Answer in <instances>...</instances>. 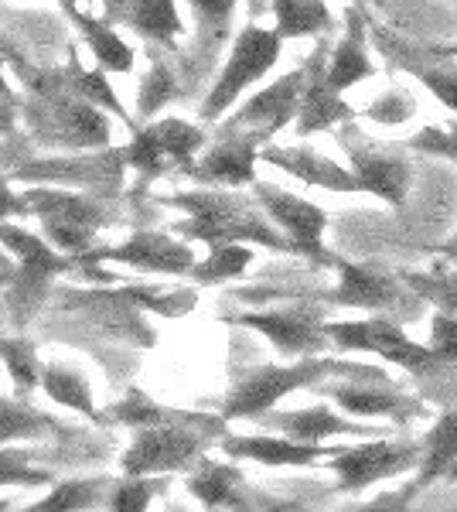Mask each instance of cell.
Segmentation results:
<instances>
[{
	"instance_id": "obj_1",
	"label": "cell",
	"mask_w": 457,
	"mask_h": 512,
	"mask_svg": "<svg viewBox=\"0 0 457 512\" xmlns=\"http://www.w3.org/2000/svg\"><path fill=\"white\" fill-rule=\"evenodd\" d=\"M164 202L188 216L174 222V233L185 239H198L209 250L229 243H260L267 250L294 253L290 239L277 233L246 195L219 192V188H198V192H174Z\"/></svg>"
},
{
	"instance_id": "obj_2",
	"label": "cell",
	"mask_w": 457,
	"mask_h": 512,
	"mask_svg": "<svg viewBox=\"0 0 457 512\" xmlns=\"http://www.w3.org/2000/svg\"><path fill=\"white\" fill-rule=\"evenodd\" d=\"M24 79H28L31 96H35L24 106V117H28V127L35 140L52 147H65V151H99V147H110L113 130L103 106L55 86L45 72Z\"/></svg>"
},
{
	"instance_id": "obj_3",
	"label": "cell",
	"mask_w": 457,
	"mask_h": 512,
	"mask_svg": "<svg viewBox=\"0 0 457 512\" xmlns=\"http://www.w3.org/2000/svg\"><path fill=\"white\" fill-rule=\"evenodd\" d=\"M0 246H7V253L18 256V270H14L11 287H7V304H11L14 325L24 328L45 304L52 280L76 270L79 256L55 253L48 239H38L35 233L11 226V222H0Z\"/></svg>"
},
{
	"instance_id": "obj_4",
	"label": "cell",
	"mask_w": 457,
	"mask_h": 512,
	"mask_svg": "<svg viewBox=\"0 0 457 512\" xmlns=\"http://www.w3.org/2000/svg\"><path fill=\"white\" fill-rule=\"evenodd\" d=\"M222 434V420L181 414L164 424L140 427L123 454V475H168L191 465L205 451V437Z\"/></svg>"
},
{
	"instance_id": "obj_5",
	"label": "cell",
	"mask_w": 457,
	"mask_h": 512,
	"mask_svg": "<svg viewBox=\"0 0 457 512\" xmlns=\"http://www.w3.org/2000/svg\"><path fill=\"white\" fill-rule=\"evenodd\" d=\"M335 373H348V376H379L369 373V369H355V366H342V362H331V359H307V362H294V366H256L249 369L246 376L236 379L232 386L226 410L222 417H260L270 414L277 407V400H284L287 393L304 390L311 383H321L324 376H335Z\"/></svg>"
},
{
	"instance_id": "obj_6",
	"label": "cell",
	"mask_w": 457,
	"mask_h": 512,
	"mask_svg": "<svg viewBox=\"0 0 457 512\" xmlns=\"http://www.w3.org/2000/svg\"><path fill=\"white\" fill-rule=\"evenodd\" d=\"M28 216H35L45 229V239L62 253L82 256L93 246V236L106 226V209L99 198L65 192V188H28L21 195Z\"/></svg>"
},
{
	"instance_id": "obj_7",
	"label": "cell",
	"mask_w": 457,
	"mask_h": 512,
	"mask_svg": "<svg viewBox=\"0 0 457 512\" xmlns=\"http://www.w3.org/2000/svg\"><path fill=\"white\" fill-rule=\"evenodd\" d=\"M280 45H284V38H280L277 31L246 24L236 35V45H232L226 65H222V76L215 79V86L209 89V96H205L202 120H219L246 86H253L256 79L267 76L273 69V62L280 59Z\"/></svg>"
},
{
	"instance_id": "obj_8",
	"label": "cell",
	"mask_w": 457,
	"mask_h": 512,
	"mask_svg": "<svg viewBox=\"0 0 457 512\" xmlns=\"http://www.w3.org/2000/svg\"><path fill=\"white\" fill-rule=\"evenodd\" d=\"M331 342L338 349H352V352H376L382 359L396 362V366L410 369L417 376H437L447 366L444 359L406 338L400 325H393L389 318H369V321H338V325H324Z\"/></svg>"
},
{
	"instance_id": "obj_9",
	"label": "cell",
	"mask_w": 457,
	"mask_h": 512,
	"mask_svg": "<svg viewBox=\"0 0 457 512\" xmlns=\"http://www.w3.org/2000/svg\"><path fill=\"white\" fill-rule=\"evenodd\" d=\"M205 147V130L178 117L154 120L147 127L134 130V140L127 144V164L137 168L144 178H157L171 168H181L188 175L195 154Z\"/></svg>"
},
{
	"instance_id": "obj_10",
	"label": "cell",
	"mask_w": 457,
	"mask_h": 512,
	"mask_svg": "<svg viewBox=\"0 0 457 512\" xmlns=\"http://www.w3.org/2000/svg\"><path fill=\"white\" fill-rule=\"evenodd\" d=\"M123 168L127 164V147H99L93 154L82 158H48V161H28L18 164L11 171V178L18 181H45V185H79L86 192L99 195H116V188H123Z\"/></svg>"
},
{
	"instance_id": "obj_11",
	"label": "cell",
	"mask_w": 457,
	"mask_h": 512,
	"mask_svg": "<svg viewBox=\"0 0 457 512\" xmlns=\"http://www.w3.org/2000/svg\"><path fill=\"white\" fill-rule=\"evenodd\" d=\"M123 263V267L144 270V274H171L181 277L195 267V256L191 246L181 243L168 233H154V229H140L130 239H123L113 250H99V253H82L79 263Z\"/></svg>"
},
{
	"instance_id": "obj_12",
	"label": "cell",
	"mask_w": 457,
	"mask_h": 512,
	"mask_svg": "<svg viewBox=\"0 0 457 512\" xmlns=\"http://www.w3.org/2000/svg\"><path fill=\"white\" fill-rule=\"evenodd\" d=\"M304 76L307 72L297 69V72H290V76L277 79L270 89L256 93L243 110L222 127V134H249V137L260 140V144L270 140L277 130H284L287 123L297 117V110H301Z\"/></svg>"
},
{
	"instance_id": "obj_13",
	"label": "cell",
	"mask_w": 457,
	"mask_h": 512,
	"mask_svg": "<svg viewBox=\"0 0 457 512\" xmlns=\"http://www.w3.org/2000/svg\"><path fill=\"white\" fill-rule=\"evenodd\" d=\"M232 325L253 328V332L267 335L280 352L287 355H304L318 352L324 345V308L314 304H294V308H277V311H260V315H236Z\"/></svg>"
},
{
	"instance_id": "obj_14",
	"label": "cell",
	"mask_w": 457,
	"mask_h": 512,
	"mask_svg": "<svg viewBox=\"0 0 457 512\" xmlns=\"http://www.w3.org/2000/svg\"><path fill=\"white\" fill-rule=\"evenodd\" d=\"M420 458H423V448H417V444L376 441V444H362V448L335 451L331 472L338 475V485H342V489L355 492L372 482H382V478H389L396 472H410Z\"/></svg>"
},
{
	"instance_id": "obj_15",
	"label": "cell",
	"mask_w": 457,
	"mask_h": 512,
	"mask_svg": "<svg viewBox=\"0 0 457 512\" xmlns=\"http://www.w3.org/2000/svg\"><path fill=\"white\" fill-rule=\"evenodd\" d=\"M256 202L267 209V216L284 229V236L290 239L294 253H304L311 260H328L321 246V233H324V212L318 205L304 202V198L280 192L273 185H256Z\"/></svg>"
},
{
	"instance_id": "obj_16",
	"label": "cell",
	"mask_w": 457,
	"mask_h": 512,
	"mask_svg": "<svg viewBox=\"0 0 457 512\" xmlns=\"http://www.w3.org/2000/svg\"><path fill=\"white\" fill-rule=\"evenodd\" d=\"M256 161H260V140L249 134H222L219 144H212L188 175L202 185L239 188L256 181Z\"/></svg>"
},
{
	"instance_id": "obj_17",
	"label": "cell",
	"mask_w": 457,
	"mask_h": 512,
	"mask_svg": "<svg viewBox=\"0 0 457 512\" xmlns=\"http://www.w3.org/2000/svg\"><path fill=\"white\" fill-rule=\"evenodd\" d=\"M348 158H352V171L359 178L362 192H372L386 198L389 205H403L406 192H410V164H406L396 151H382V147H359V140L348 137Z\"/></svg>"
},
{
	"instance_id": "obj_18",
	"label": "cell",
	"mask_w": 457,
	"mask_h": 512,
	"mask_svg": "<svg viewBox=\"0 0 457 512\" xmlns=\"http://www.w3.org/2000/svg\"><path fill=\"white\" fill-rule=\"evenodd\" d=\"M304 93H301V110H297V134H318L335 123L352 117L348 103L342 99L338 89H331L328 82V59L324 52H314V59L304 65Z\"/></svg>"
},
{
	"instance_id": "obj_19",
	"label": "cell",
	"mask_w": 457,
	"mask_h": 512,
	"mask_svg": "<svg viewBox=\"0 0 457 512\" xmlns=\"http://www.w3.org/2000/svg\"><path fill=\"white\" fill-rule=\"evenodd\" d=\"M260 158L284 168L287 175L307 181V185L328 188V192H362L355 171H345L342 164L321 158L311 147H267V151H260Z\"/></svg>"
},
{
	"instance_id": "obj_20",
	"label": "cell",
	"mask_w": 457,
	"mask_h": 512,
	"mask_svg": "<svg viewBox=\"0 0 457 512\" xmlns=\"http://www.w3.org/2000/svg\"><path fill=\"white\" fill-rule=\"evenodd\" d=\"M222 451L232 454V458H249L270 468H284V465L301 468V465H314L324 454H335V448L294 441V437H287V434L284 437H226Z\"/></svg>"
},
{
	"instance_id": "obj_21",
	"label": "cell",
	"mask_w": 457,
	"mask_h": 512,
	"mask_svg": "<svg viewBox=\"0 0 457 512\" xmlns=\"http://www.w3.org/2000/svg\"><path fill=\"white\" fill-rule=\"evenodd\" d=\"M58 4H62L65 18H69L82 31L86 45L93 48L99 69H103V72H130V69H134V48L116 35L113 24H106L103 18H89V14H82L76 7V0H58Z\"/></svg>"
},
{
	"instance_id": "obj_22",
	"label": "cell",
	"mask_w": 457,
	"mask_h": 512,
	"mask_svg": "<svg viewBox=\"0 0 457 512\" xmlns=\"http://www.w3.org/2000/svg\"><path fill=\"white\" fill-rule=\"evenodd\" d=\"M267 424L273 427V431L294 437V441H307V444H321L324 437H338V434H352V437L376 434L372 427H362V424H352V420H345V417H335L328 407L277 414V417H267Z\"/></svg>"
},
{
	"instance_id": "obj_23",
	"label": "cell",
	"mask_w": 457,
	"mask_h": 512,
	"mask_svg": "<svg viewBox=\"0 0 457 512\" xmlns=\"http://www.w3.org/2000/svg\"><path fill=\"white\" fill-rule=\"evenodd\" d=\"M48 79L55 82V86L69 89V93H76L82 99H89V103L103 106L106 113H113V117H120L127 123L130 130H137V123L127 117V110H123V103L116 99V93L110 89V82H106L103 69H86V65L79 62L76 52H69V65L65 69H41Z\"/></svg>"
},
{
	"instance_id": "obj_24",
	"label": "cell",
	"mask_w": 457,
	"mask_h": 512,
	"mask_svg": "<svg viewBox=\"0 0 457 512\" xmlns=\"http://www.w3.org/2000/svg\"><path fill=\"white\" fill-rule=\"evenodd\" d=\"M372 76V59L369 48H365V21L359 11H348V31L342 45L328 55V82L331 89L345 93L348 86Z\"/></svg>"
},
{
	"instance_id": "obj_25",
	"label": "cell",
	"mask_w": 457,
	"mask_h": 512,
	"mask_svg": "<svg viewBox=\"0 0 457 512\" xmlns=\"http://www.w3.org/2000/svg\"><path fill=\"white\" fill-rule=\"evenodd\" d=\"M120 24L137 31L144 41H157V45H174V38L185 35L174 0H130Z\"/></svg>"
},
{
	"instance_id": "obj_26",
	"label": "cell",
	"mask_w": 457,
	"mask_h": 512,
	"mask_svg": "<svg viewBox=\"0 0 457 512\" xmlns=\"http://www.w3.org/2000/svg\"><path fill=\"white\" fill-rule=\"evenodd\" d=\"M342 270V284L338 291L331 294L335 304H352V308H386V304L396 301L400 287L393 284L389 277L372 274L365 267H355V263H338Z\"/></svg>"
},
{
	"instance_id": "obj_27",
	"label": "cell",
	"mask_w": 457,
	"mask_h": 512,
	"mask_svg": "<svg viewBox=\"0 0 457 512\" xmlns=\"http://www.w3.org/2000/svg\"><path fill=\"white\" fill-rule=\"evenodd\" d=\"M273 18H277V35L280 38H304V35H321L331 28V14L324 0H270Z\"/></svg>"
},
{
	"instance_id": "obj_28",
	"label": "cell",
	"mask_w": 457,
	"mask_h": 512,
	"mask_svg": "<svg viewBox=\"0 0 457 512\" xmlns=\"http://www.w3.org/2000/svg\"><path fill=\"white\" fill-rule=\"evenodd\" d=\"M41 390L52 396L55 403H62V407H69V410H79L82 417L96 420V424H103V420H106V417L96 410L93 393H89V383L76 373V369H65V366H41Z\"/></svg>"
},
{
	"instance_id": "obj_29",
	"label": "cell",
	"mask_w": 457,
	"mask_h": 512,
	"mask_svg": "<svg viewBox=\"0 0 457 512\" xmlns=\"http://www.w3.org/2000/svg\"><path fill=\"white\" fill-rule=\"evenodd\" d=\"M239 468L232 465H212V461H202L195 475H188V492L195 495L202 506L209 509H219V506H243L239 502Z\"/></svg>"
},
{
	"instance_id": "obj_30",
	"label": "cell",
	"mask_w": 457,
	"mask_h": 512,
	"mask_svg": "<svg viewBox=\"0 0 457 512\" xmlns=\"http://www.w3.org/2000/svg\"><path fill=\"white\" fill-rule=\"evenodd\" d=\"M48 434H62V427H58L52 417L28 407L24 400H7V396H0V444L38 441V437H48Z\"/></svg>"
},
{
	"instance_id": "obj_31",
	"label": "cell",
	"mask_w": 457,
	"mask_h": 512,
	"mask_svg": "<svg viewBox=\"0 0 457 512\" xmlns=\"http://www.w3.org/2000/svg\"><path fill=\"white\" fill-rule=\"evenodd\" d=\"M457 461V410H447L434 424L423 444V465H420V485L434 482L444 472H451Z\"/></svg>"
},
{
	"instance_id": "obj_32",
	"label": "cell",
	"mask_w": 457,
	"mask_h": 512,
	"mask_svg": "<svg viewBox=\"0 0 457 512\" xmlns=\"http://www.w3.org/2000/svg\"><path fill=\"white\" fill-rule=\"evenodd\" d=\"M331 396L342 403L348 414H359V417H389V414L400 417L403 410L413 407L400 393L372 390V386H338V390H331Z\"/></svg>"
},
{
	"instance_id": "obj_33",
	"label": "cell",
	"mask_w": 457,
	"mask_h": 512,
	"mask_svg": "<svg viewBox=\"0 0 457 512\" xmlns=\"http://www.w3.org/2000/svg\"><path fill=\"white\" fill-rule=\"evenodd\" d=\"M110 478H79V482H62L55 485L48 499H41L31 506V512H58V509H93L99 499H106Z\"/></svg>"
},
{
	"instance_id": "obj_34",
	"label": "cell",
	"mask_w": 457,
	"mask_h": 512,
	"mask_svg": "<svg viewBox=\"0 0 457 512\" xmlns=\"http://www.w3.org/2000/svg\"><path fill=\"white\" fill-rule=\"evenodd\" d=\"M0 359H4L7 373H11L18 396H28L41 383V362L35 352V342L28 338H0Z\"/></svg>"
},
{
	"instance_id": "obj_35",
	"label": "cell",
	"mask_w": 457,
	"mask_h": 512,
	"mask_svg": "<svg viewBox=\"0 0 457 512\" xmlns=\"http://www.w3.org/2000/svg\"><path fill=\"white\" fill-rule=\"evenodd\" d=\"M249 260H253V253H249L243 243L215 246V250L209 253V260L195 263V267L188 270V277L195 280V284H222V280L243 274V270L249 267Z\"/></svg>"
},
{
	"instance_id": "obj_36",
	"label": "cell",
	"mask_w": 457,
	"mask_h": 512,
	"mask_svg": "<svg viewBox=\"0 0 457 512\" xmlns=\"http://www.w3.org/2000/svg\"><path fill=\"white\" fill-rule=\"evenodd\" d=\"M178 96V79H174L171 65L154 59L151 72L144 76V82H140V99H137V113L140 117H154L157 110H164V106L171 103V99Z\"/></svg>"
},
{
	"instance_id": "obj_37",
	"label": "cell",
	"mask_w": 457,
	"mask_h": 512,
	"mask_svg": "<svg viewBox=\"0 0 457 512\" xmlns=\"http://www.w3.org/2000/svg\"><path fill=\"white\" fill-rule=\"evenodd\" d=\"M164 478H154V475H123L120 482L113 485L110 499L106 506L110 509H120V512H140L151 506V499L157 492H164Z\"/></svg>"
},
{
	"instance_id": "obj_38",
	"label": "cell",
	"mask_w": 457,
	"mask_h": 512,
	"mask_svg": "<svg viewBox=\"0 0 457 512\" xmlns=\"http://www.w3.org/2000/svg\"><path fill=\"white\" fill-rule=\"evenodd\" d=\"M106 417H113L116 424H130V427H147V424H164V420H174L181 417L178 410H164L157 407L154 400H147L144 393L134 390L123 403H116V407L106 410Z\"/></svg>"
},
{
	"instance_id": "obj_39",
	"label": "cell",
	"mask_w": 457,
	"mask_h": 512,
	"mask_svg": "<svg viewBox=\"0 0 457 512\" xmlns=\"http://www.w3.org/2000/svg\"><path fill=\"white\" fill-rule=\"evenodd\" d=\"M400 65L410 69L447 110H457V65H417L413 59H406V55H400Z\"/></svg>"
},
{
	"instance_id": "obj_40",
	"label": "cell",
	"mask_w": 457,
	"mask_h": 512,
	"mask_svg": "<svg viewBox=\"0 0 457 512\" xmlns=\"http://www.w3.org/2000/svg\"><path fill=\"white\" fill-rule=\"evenodd\" d=\"M52 472L31 468V451L0 448V485H48Z\"/></svg>"
},
{
	"instance_id": "obj_41",
	"label": "cell",
	"mask_w": 457,
	"mask_h": 512,
	"mask_svg": "<svg viewBox=\"0 0 457 512\" xmlns=\"http://www.w3.org/2000/svg\"><path fill=\"white\" fill-rule=\"evenodd\" d=\"M188 4L198 18V31H205V35L212 38V45H219L232 24L236 0H188Z\"/></svg>"
},
{
	"instance_id": "obj_42",
	"label": "cell",
	"mask_w": 457,
	"mask_h": 512,
	"mask_svg": "<svg viewBox=\"0 0 457 512\" xmlns=\"http://www.w3.org/2000/svg\"><path fill=\"white\" fill-rule=\"evenodd\" d=\"M413 291H420L427 301H434L440 311L447 315H457V274H444V277H410Z\"/></svg>"
},
{
	"instance_id": "obj_43",
	"label": "cell",
	"mask_w": 457,
	"mask_h": 512,
	"mask_svg": "<svg viewBox=\"0 0 457 512\" xmlns=\"http://www.w3.org/2000/svg\"><path fill=\"white\" fill-rule=\"evenodd\" d=\"M430 349H434L447 366L457 362V315L437 311L434 325H430Z\"/></svg>"
},
{
	"instance_id": "obj_44",
	"label": "cell",
	"mask_w": 457,
	"mask_h": 512,
	"mask_svg": "<svg viewBox=\"0 0 457 512\" xmlns=\"http://www.w3.org/2000/svg\"><path fill=\"white\" fill-rule=\"evenodd\" d=\"M413 147L420 151H430V154H444V158H454L457 161V123H444V127H430L423 130L410 140Z\"/></svg>"
},
{
	"instance_id": "obj_45",
	"label": "cell",
	"mask_w": 457,
	"mask_h": 512,
	"mask_svg": "<svg viewBox=\"0 0 457 512\" xmlns=\"http://www.w3.org/2000/svg\"><path fill=\"white\" fill-rule=\"evenodd\" d=\"M413 110V103L406 99V103H400V93H389L382 103L369 106V117L379 120V123H396V120H406V113Z\"/></svg>"
},
{
	"instance_id": "obj_46",
	"label": "cell",
	"mask_w": 457,
	"mask_h": 512,
	"mask_svg": "<svg viewBox=\"0 0 457 512\" xmlns=\"http://www.w3.org/2000/svg\"><path fill=\"white\" fill-rule=\"evenodd\" d=\"M11 216H28V205H24L21 195H14L11 188H7V181H0V222Z\"/></svg>"
},
{
	"instance_id": "obj_47",
	"label": "cell",
	"mask_w": 457,
	"mask_h": 512,
	"mask_svg": "<svg viewBox=\"0 0 457 512\" xmlns=\"http://www.w3.org/2000/svg\"><path fill=\"white\" fill-rule=\"evenodd\" d=\"M127 7H130V0H103V21L106 24H120Z\"/></svg>"
},
{
	"instance_id": "obj_48",
	"label": "cell",
	"mask_w": 457,
	"mask_h": 512,
	"mask_svg": "<svg viewBox=\"0 0 457 512\" xmlns=\"http://www.w3.org/2000/svg\"><path fill=\"white\" fill-rule=\"evenodd\" d=\"M7 130H14V99L0 93V134H7Z\"/></svg>"
},
{
	"instance_id": "obj_49",
	"label": "cell",
	"mask_w": 457,
	"mask_h": 512,
	"mask_svg": "<svg viewBox=\"0 0 457 512\" xmlns=\"http://www.w3.org/2000/svg\"><path fill=\"white\" fill-rule=\"evenodd\" d=\"M440 253H444L447 260H457V233H454L451 239H447V243H444V250H440Z\"/></svg>"
},
{
	"instance_id": "obj_50",
	"label": "cell",
	"mask_w": 457,
	"mask_h": 512,
	"mask_svg": "<svg viewBox=\"0 0 457 512\" xmlns=\"http://www.w3.org/2000/svg\"><path fill=\"white\" fill-rule=\"evenodd\" d=\"M0 93L11 96V86H7V79H4V55H0ZM11 99H14V96H11Z\"/></svg>"
},
{
	"instance_id": "obj_51",
	"label": "cell",
	"mask_w": 457,
	"mask_h": 512,
	"mask_svg": "<svg viewBox=\"0 0 457 512\" xmlns=\"http://www.w3.org/2000/svg\"><path fill=\"white\" fill-rule=\"evenodd\" d=\"M437 55H447V59H454V55H457V45H451V48H440Z\"/></svg>"
},
{
	"instance_id": "obj_52",
	"label": "cell",
	"mask_w": 457,
	"mask_h": 512,
	"mask_svg": "<svg viewBox=\"0 0 457 512\" xmlns=\"http://www.w3.org/2000/svg\"><path fill=\"white\" fill-rule=\"evenodd\" d=\"M0 509H11V502H0Z\"/></svg>"
},
{
	"instance_id": "obj_53",
	"label": "cell",
	"mask_w": 457,
	"mask_h": 512,
	"mask_svg": "<svg viewBox=\"0 0 457 512\" xmlns=\"http://www.w3.org/2000/svg\"><path fill=\"white\" fill-rule=\"evenodd\" d=\"M355 4H369V0H355Z\"/></svg>"
}]
</instances>
